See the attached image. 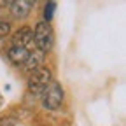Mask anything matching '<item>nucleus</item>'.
Returning a JSON list of instances; mask_svg holds the SVG:
<instances>
[{
	"label": "nucleus",
	"mask_w": 126,
	"mask_h": 126,
	"mask_svg": "<svg viewBox=\"0 0 126 126\" xmlns=\"http://www.w3.org/2000/svg\"><path fill=\"white\" fill-rule=\"evenodd\" d=\"M33 42L37 46V49L42 53H47L53 47L54 44V32L51 23H46V21H39L35 25L33 30Z\"/></svg>",
	"instance_id": "f257e3e1"
},
{
	"label": "nucleus",
	"mask_w": 126,
	"mask_h": 126,
	"mask_svg": "<svg viewBox=\"0 0 126 126\" xmlns=\"http://www.w3.org/2000/svg\"><path fill=\"white\" fill-rule=\"evenodd\" d=\"M51 79H53V74L47 67H40V68L33 70L32 75L28 77V91L35 93V94L44 93V89L51 84Z\"/></svg>",
	"instance_id": "f03ea898"
},
{
	"label": "nucleus",
	"mask_w": 126,
	"mask_h": 126,
	"mask_svg": "<svg viewBox=\"0 0 126 126\" xmlns=\"http://www.w3.org/2000/svg\"><path fill=\"white\" fill-rule=\"evenodd\" d=\"M63 103V89L58 82H51L42 93V105L47 110H56Z\"/></svg>",
	"instance_id": "7ed1b4c3"
},
{
	"label": "nucleus",
	"mask_w": 126,
	"mask_h": 126,
	"mask_svg": "<svg viewBox=\"0 0 126 126\" xmlns=\"http://www.w3.org/2000/svg\"><path fill=\"white\" fill-rule=\"evenodd\" d=\"M32 42H33V30H32L30 26H21L12 35V46H18V47H25V49H28V47L32 46Z\"/></svg>",
	"instance_id": "20e7f679"
},
{
	"label": "nucleus",
	"mask_w": 126,
	"mask_h": 126,
	"mask_svg": "<svg viewBox=\"0 0 126 126\" xmlns=\"http://www.w3.org/2000/svg\"><path fill=\"white\" fill-rule=\"evenodd\" d=\"M33 4H35V2H32V0H16V2L11 4L9 9H11V14L14 16V18L21 19V18H26V16L30 14Z\"/></svg>",
	"instance_id": "39448f33"
},
{
	"label": "nucleus",
	"mask_w": 126,
	"mask_h": 126,
	"mask_svg": "<svg viewBox=\"0 0 126 126\" xmlns=\"http://www.w3.org/2000/svg\"><path fill=\"white\" fill-rule=\"evenodd\" d=\"M42 61H44V53L39 51V49H33V51H30L28 58L23 63V67H25L26 72H33V70L42 67Z\"/></svg>",
	"instance_id": "423d86ee"
},
{
	"label": "nucleus",
	"mask_w": 126,
	"mask_h": 126,
	"mask_svg": "<svg viewBox=\"0 0 126 126\" xmlns=\"http://www.w3.org/2000/svg\"><path fill=\"white\" fill-rule=\"evenodd\" d=\"M28 54H30V49H25V47H18V46L9 47V51H7V56H9V60L14 63V65H23L25 60L28 58Z\"/></svg>",
	"instance_id": "0eeeda50"
},
{
	"label": "nucleus",
	"mask_w": 126,
	"mask_h": 126,
	"mask_svg": "<svg viewBox=\"0 0 126 126\" xmlns=\"http://www.w3.org/2000/svg\"><path fill=\"white\" fill-rule=\"evenodd\" d=\"M54 11H56V2H47L46 7H44V19L46 23H49L54 16Z\"/></svg>",
	"instance_id": "6e6552de"
},
{
	"label": "nucleus",
	"mask_w": 126,
	"mask_h": 126,
	"mask_svg": "<svg viewBox=\"0 0 126 126\" xmlns=\"http://www.w3.org/2000/svg\"><path fill=\"white\" fill-rule=\"evenodd\" d=\"M16 123H18V117L12 116V114L0 117V126H16Z\"/></svg>",
	"instance_id": "1a4fd4ad"
},
{
	"label": "nucleus",
	"mask_w": 126,
	"mask_h": 126,
	"mask_svg": "<svg viewBox=\"0 0 126 126\" xmlns=\"http://www.w3.org/2000/svg\"><path fill=\"white\" fill-rule=\"evenodd\" d=\"M9 33H11V23L0 21V39H2V37H7Z\"/></svg>",
	"instance_id": "9d476101"
},
{
	"label": "nucleus",
	"mask_w": 126,
	"mask_h": 126,
	"mask_svg": "<svg viewBox=\"0 0 126 126\" xmlns=\"http://www.w3.org/2000/svg\"><path fill=\"white\" fill-rule=\"evenodd\" d=\"M11 4H12V0H0V7H11Z\"/></svg>",
	"instance_id": "9b49d317"
}]
</instances>
